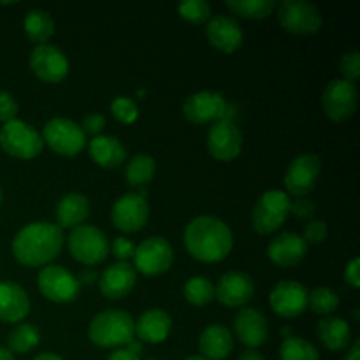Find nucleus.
<instances>
[{"label": "nucleus", "mask_w": 360, "mask_h": 360, "mask_svg": "<svg viewBox=\"0 0 360 360\" xmlns=\"http://www.w3.org/2000/svg\"><path fill=\"white\" fill-rule=\"evenodd\" d=\"M34 360H63L60 355L51 354V352H44V354H39Z\"/></svg>", "instance_id": "8fccbe9b"}, {"label": "nucleus", "mask_w": 360, "mask_h": 360, "mask_svg": "<svg viewBox=\"0 0 360 360\" xmlns=\"http://www.w3.org/2000/svg\"><path fill=\"white\" fill-rule=\"evenodd\" d=\"M340 306V295L329 287H316L308 292V308L315 315L330 316Z\"/></svg>", "instance_id": "f704fd0d"}, {"label": "nucleus", "mask_w": 360, "mask_h": 360, "mask_svg": "<svg viewBox=\"0 0 360 360\" xmlns=\"http://www.w3.org/2000/svg\"><path fill=\"white\" fill-rule=\"evenodd\" d=\"M206 146L211 157L218 162H232L241 155L243 134L229 116L218 120L207 130Z\"/></svg>", "instance_id": "ddd939ff"}, {"label": "nucleus", "mask_w": 360, "mask_h": 360, "mask_svg": "<svg viewBox=\"0 0 360 360\" xmlns=\"http://www.w3.org/2000/svg\"><path fill=\"white\" fill-rule=\"evenodd\" d=\"M0 148L18 160H32L42 153L44 141L34 127L16 118L0 129Z\"/></svg>", "instance_id": "39448f33"}, {"label": "nucleus", "mask_w": 360, "mask_h": 360, "mask_svg": "<svg viewBox=\"0 0 360 360\" xmlns=\"http://www.w3.org/2000/svg\"><path fill=\"white\" fill-rule=\"evenodd\" d=\"M134 269L144 276H160L171 269L174 262V250L171 243L160 236H151L136 246L134 252Z\"/></svg>", "instance_id": "6e6552de"}, {"label": "nucleus", "mask_w": 360, "mask_h": 360, "mask_svg": "<svg viewBox=\"0 0 360 360\" xmlns=\"http://www.w3.org/2000/svg\"><path fill=\"white\" fill-rule=\"evenodd\" d=\"M37 285L41 294L48 301L56 302V304H69L74 302L79 295L81 285L77 278L65 267L49 264L41 269L37 276Z\"/></svg>", "instance_id": "9d476101"}, {"label": "nucleus", "mask_w": 360, "mask_h": 360, "mask_svg": "<svg viewBox=\"0 0 360 360\" xmlns=\"http://www.w3.org/2000/svg\"><path fill=\"white\" fill-rule=\"evenodd\" d=\"M308 253V245L295 232H281L271 239L267 246V255L273 264L283 269L299 266Z\"/></svg>", "instance_id": "412c9836"}, {"label": "nucleus", "mask_w": 360, "mask_h": 360, "mask_svg": "<svg viewBox=\"0 0 360 360\" xmlns=\"http://www.w3.org/2000/svg\"><path fill=\"white\" fill-rule=\"evenodd\" d=\"M77 281H79V285H91L95 283V281H98V274L95 273V269H91V267H86V269L81 271Z\"/></svg>", "instance_id": "49530a36"}, {"label": "nucleus", "mask_w": 360, "mask_h": 360, "mask_svg": "<svg viewBox=\"0 0 360 360\" xmlns=\"http://www.w3.org/2000/svg\"><path fill=\"white\" fill-rule=\"evenodd\" d=\"M183 295L188 304L202 308L214 299V285L207 278L193 276L186 280L185 287H183Z\"/></svg>", "instance_id": "473e14b6"}, {"label": "nucleus", "mask_w": 360, "mask_h": 360, "mask_svg": "<svg viewBox=\"0 0 360 360\" xmlns=\"http://www.w3.org/2000/svg\"><path fill=\"white\" fill-rule=\"evenodd\" d=\"M88 155L97 165L104 169H118L127 160V148L115 136L91 137L88 143Z\"/></svg>", "instance_id": "a878e982"}, {"label": "nucleus", "mask_w": 360, "mask_h": 360, "mask_svg": "<svg viewBox=\"0 0 360 360\" xmlns=\"http://www.w3.org/2000/svg\"><path fill=\"white\" fill-rule=\"evenodd\" d=\"M269 306L281 319H295L308 309V288L301 281H280L271 290Z\"/></svg>", "instance_id": "dca6fc26"}, {"label": "nucleus", "mask_w": 360, "mask_h": 360, "mask_svg": "<svg viewBox=\"0 0 360 360\" xmlns=\"http://www.w3.org/2000/svg\"><path fill=\"white\" fill-rule=\"evenodd\" d=\"M255 295V281L243 271H229L214 287V299L225 308H245Z\"/></svg>", "instance_id": "a211bd4d"}, {"label": "nucleus", "mask_w": 360, "mask_h": 360, "mask_svg": "<svg viewBox=\"0 0 360 360\" xmlns=\"http://www.w3.org/2000/svg\"><path fill=\"white\" fill-rule=\"evenodd\" d=\"M30 313L27 290L14 281H0V322L20 323Z\"/></svg>", "instance_id": "5701e85b"}, {"label": "nucleus", "mask_w": 360, "mask_h": 360, "mask_svg": "<svg viewBox=\"0 0 360 360\" xmlns=\"http://www.w3.org/2000/svg\"><path fill=\"white\" fill-rule=\"evenodd\" d=\"M234 334L246 348L257 350L269 338L267 319L257 308H241L234 319Z\"/></svg>", "instance_id": "aec40b11"}, {"label": "nucleus", "mask_w": 360, "mask_h": 360, "mask_svg": "<svg viewBox=\"0 0 360 360\" xmlns=\"http://www.w3.org/2000/svg\"><path fill=\"white\" fill-rule=\"evenodd\" d=\"M320 343L330 352H343L352 343V329L347 320L340 316H323L316 327Z\"/></svg>", "instance_id": "cd10ccee"}, {"label": "nucleus", "mask_w": 360, "mask_h": 360, "mask_svg": "<svg viewBox=\"0 0 360 360\" xmlns=\"http://www.w3.org/2000/svg\"><path fill=\"white\" fill-rule=\"evenodd\" d=\"M23 30L32 42L42 46L55 34V20L48 11L30 9L23 20Z\"/></svg>", "instance_id": "c85d7f7f"}, {"label": "nucleus", "mask_w": 360, "mask_h": 360, "mask_svg": "<svg viewBox=\"0 0 360 360\" xmlns=\"http://www.w3.org/2000/svg\"><path fill=\"white\" fill-rule=\"evenodd\" d=\"M56 225L60 229H76L90 217V200L83 193H67L60 199L55 210Z\"/></svg>", "instance_id": "bb28decb"}, {"label": "nucleus", "mask_w": 360, "mask_h": 360, "mask_svg": "<svg viewBox=\"0 0 360 360\" xmlns=\"http://www.w3.org/2000/svg\"><path fill=\"white\" fill-rule=\"evenodd\" d=\"M206 39L214 49L231 55L243 46L245 34L234 18L214 16L206 23Z\"/></svg>", "instance_id": "4be33fe9"}, {"label": "nucleus", "mask_w": 360, "mask_h": 360, "mask_svg": "<svg viewBox=\"0 0 360 360\" xmlns=\"http://www.w3.org/2000/svg\"><path fill=\"white\" fill-rule=\"evenodd\" d=\"M329 236V225L323 220H311L304 227V232H302L301 238L304 239L306 245H320L323 243Z\"/></svg>", "instance_id": "58836bf2"}, {"label": "nucleus", "mask_w": 360, "mask_h": 360, "mask_svg": "<svg viewBox=\"0 0 360 360\" xmlns=\"http://www.w3.org/2000/svg\"><path fill=\"white\" fill-rule=\"evenodd\" d=\"M0 360H16V359H14V355L11 354V352L7 350V348L0 347Z\"/></svg>", "instance_id": "3c124183"}, {"label": "nucleus", "mask_w": 360, "mask_h": 360, "mask_svg": "<svg viewBox=\"0 0 360 360\" xmlns=\"http://www.w3.org/2000/svg\"><path fill=\"white\" fill-rule=\"evenodd\" d=\"M111 115L115 116L116 122L123 123V125H132L139 118V108L134 98L120 95L111 102Z\"/></svg>", "instance_id": "e433bc0d"}, {"label": "nucleus", "mask_w": 360, "mask_h": 360, "mask_svg": "<svg viewBox=\"0 0 360 360\" xmlns=\"http://www.w3.org/2000/svg\"><path fill=\"white\" fill-rule=\"evenodd\" d=\"M185 248L195 260L204 264L221 262L234 246L231 227L217 217H197L186 225L183 234Z\"/></svg>", "instance_id": "f03ea898"}, {"label": "nucleus", "mask_w": 360, "mask_h": 360, "mask_svg": "<svg viewBox=\"0 0 360 360\" xmlns=\"http://www.w3.org/2000/svg\"><path fill=\"white\" fill-rule=\"evenodd\" d=\"M185 360H207V359L202 357V355H192V357H186Z\"/></svg>", "instance_id": "603ef678"}, {"label": "nucleus", "mask_w": 360, "mask_h": 360, "mask_svg": "<svg viewBox=\"0 0 360 360\" xmlns=\"http://www.w3.org/2000/svg\"><path fill=\"white\" fill-rule=\"evenodd\" d=\"M105 127V116L102 112H90V115L84 116L83 123H81V130L84 132V136L97 137L101 136V132Z\"/></svg>", "instance_id": "79ce46f5"}, {"label": "nucleus", "mask_w": 360, "mask_h": 360, "mask_svg": "<svg viewBox=\"0 0 360 360\" xmlns=\"http://www.w3.org/2000/svg\"><path fill=\"white\" fill-rule=\"evenodd\" d=\"M359 91L350 81L333 79L322 94V108L327 118L334 123H343L357 111Z\"/></svg>", "instance_id": "9b49d317"}, {"label": "nucleus", "mask_w": 360, "mask_h": 360, "mask_svg": "<svg viewBox=\"0 0 360 360\" xmlns=\"http://www.w3.org/2000/svg\"><path fill=\"white\" fill-rule=\"evenodd\" d=\"M322 172V162L319 155L315 153H302L295 157L290 162L285 172L283 185L287 190V195L294 197H306L309 192H313L316 186V181Z\"/></svg>", "instance_id": "f8f14e48"}, {"label": "nucleus", "mask_w": 360, "mask_h": 360, "mask_svg": "<svg viewBox=\"0 0 360 360\" xmlns=\"http://www.w3.org/2000/svg\"><path fill=\"white\" fill-rule=\"evenodd\" d=\"M30 69L37 76V79L56 84L65 79L70 65L62 49L51 44H42L32 49Z\"/></svg>", "instance_id": "2eb2a0df"}, {"label": "nucleus", "mask_w": 360, "mask_h": 360, "mask_svg": "<svg viewBox=\"0 0 360 360\" xmlns=\"http://www.w3.org/2000/svg\"><path fill=\"white\" fill-rule=\"evenodd\" d=\"M343 360H360V340H355L354 343L348 347L347 357Z\"/></svg>", "instance_id": "de8ad7c7"}, {"label": "nucleus", "mask_w": 360, "mask_h": 360, "mask_svg": "<svg viewBox=\"0 0 360 360\" xmlns=\"http://www.w3.org/2000/svg\"><path fill=\"white\" fill-rule=\"evenodd\" d=\"M227 9L245 20H266L276 9L274 0H229Z\"/></svg>", "instance_id": "2f4dec72"}, {"label": "nucleus", "mask_w": 360, "mask_h": 360, "mask_svg": "<svg viewBox=\"0 0 360 360\" xmlns=\"http://www.w3.org/2000/svg\"><path fill=\"white\" fill-rule=\"evenodd\" d=\"M340 69L343 77L341 79L350 81L355 84V81L360 77V53L359 51H348L341 56Z\"/></svg>", "instance_id": "4c0bfd02"}, {"label": "nucleus", "mask_w": 360, "mask_h": 360, "mask_svg": "<svg viewBox=\"0 0 360 360\" xmlns=\"http://www.w3.org/2000/svg\"><path fill=\"white\" fill-rule=\"evenodd\" d=\"M199 352L207 360H225L234 352V334L220 323L207 326L200 333Z\"/></svg>", "instance_id": "393cba45"}, {"label": "nucleus", "mask_w": 360, "mask_h": 360, "mask_svg": "<svg viewBox=\"0 0 360 360\" xmlns=\"http://www.w3.org/2000/svg\"><path fill=\"white\" fill-rule=\"evenodd\" d=\"M150 218V204L139 193H125L111 210V221L123 234H134L146 227Z\"/></svg>", "instance_id": "4468645a"}, {"label": "nucleus", "mask_w": 360, "mask_h": 360, "mask_svg": "<svg viewBox=\"0 0 360 360\" xmlns=\"http://www.w3.org/2000/svg\"><path fill=\"white\" fill-rule=\"evenodd\" d=\"M67 248L72 259L83 266H98L109 255L108 236L94 225H79L67 238Z\"/></svg>", "instance_id": "20e7f679"}, {"label": "nucleus", "mask_w": 360, "mask_h": 360, "mask_svg": "<svg viewBox=\"0 0 360 360\" xmlns=\"http://www.w3.org/2000/svg\"><path fill=\"white\" fill-rule=\"evenodd\" d=\"M44 144L60 157L74 158L86 146V136L74 120L51 118L44 123L41 134Z\"/></svg>", "instance_id": "0eeeda50"}, {"label": "nucleus", "mask_w": 360, "mask_h": 360, "mask_svg": "<svg viewBox=\"0 0 360 360\" xmlns=\"http://www.w3.org/2000/svg\"><path fill=\"white\" fill-rule=\"evenodd\" d=\"M290 213L299 220H309L315 214V204L308 197H299V199L290 200Z\"/></svg>", "instance_id": "37998d69"}, {"label": "nucleus", "mask_w": 360, "mask_h": 360, "mask_svg": "<svg viewBox=\"0 0 360 360\" xmlns=\"http://www.w3.org/2000/svg\"><path fill=\"white\" fill-rule=\"evenodd\" d=\"M343 276H345V281H347V285H350L352 288L360 287V260H359V257H355V259H352L350 262L347 264Z\"/></svg>", "instance_id": "c03bdc74"}, {"label": "nucleus", "mask_w": 360, "mask_h": 360, "mask_svg": "<svg viewBox=\"0 0 360 360\" xmlns=\"http://www.w3.org/2000/svg\"><path fill=\"white\" fill-rule=\"evenodd\" d=\"M98 290L105 299L118 301L127 297L137 283V273L129 262H115L98 276Z\"/></svg>", "instance_id": "6ab92c4d"}, {"label": "nucleus", "mask_w": 360, "mask_h": 360, "mask_svg": "<svg viewBox=\"0 0 360 360\" xmlns=\"http://www.w3.org/2000/svg\"><path fill=\"white\" fill-rule=\"evenodd\" d=\"M148 360H160V359H148Z\"/></svg>", "instance_id": "5fc2aeb1"}, {"label": "nucleus", "mask_w": 360, "mask_h": 360, "mask_svg": "<svg viewBox=\"0 0 360 360\" xmlns=\"http://www.w3.org/2000/svg\"><path fill=\"white\" fill-rule=\"evenodd\" d=\"M278 21L288 34L315 35L322 28V14L319 7L302 0H285L278 7Z\"/></svg>", "instance_id": "1a4fd4ad"}, {"label": "nucleus", "mask_w": 360, "mask_h": 360, "mask_svg": "<svg viewBox=\"0 0 360 360\" xmlns=\"http://www.w3.org/2000/svg\"><path fill=\"white\" fill-rule=\"evenodd\" d=\"M105 360H141V357L139 355L132 354L127 347H123V348H116V350H112Z\"/></svg>", "instance_id": "a18cd8bd"}, {"label": "nucleus", "mask_w": 360, "mask_h": 360, "mask_svg": "<svg viewBox=\"0 0 360 360\" xmlns=\"http://www.w3.org/2000/svg\"><path fill=\"white\" fill-rule=\"evenodd\" d=\"M281 360H320V352L309 341L302 338H285L280 347Z\"/></svg>", "instance_id": "72a5a7b5"}, {"label": "nucleus", "mask_w": 360, "mask_h": 360, "mask_svg": "<svg viewBox=\"0 0 360 360\" xmlns=\"http://www.w3.org/2000/svg\"><path fill=\"white\" fill-rule=\"evenodd\" d=\"M171 315L160 308L148 309V311H144L136 322V336L141 343H164L169 338V334H171Z\"/></svg>", "instance_id": "b1692460"}, {"label": "nucleus", "mask_w": 360, "mask_h": 360, "mask_svg": "<svg viewBox=\"0 0 360 360\" xmlns=\"http://www.w3.org/2000/svg\"><path fill=\"white\" fill-rule=\"evenodd\" d=\"M183 116L195 125L214 123L227 116V101L218 91H197L186 97Z\"/></svg>", "instance_id": "f3484780"}, {"label": "nucleus", "mask_w": 360, "mask_h": 360, "mask_svg": "<svg viewBox=\"0 0 360 360\" xmlns=\"http://www.w3.org/2000/svg\"><path fill=\"white\" fill-rule=\"evenodd\" d=\"M157 172V162L153 157L146 153H137L127 162L125 165V179L134 188H141L150 185L151 179Z\"/></svg>", "instance_id": "c756f323"}, {"label": "nucleus", "mask_w": 360, "mask_h": 360, "mask_svg": "<svg viewBox=\"0 0 360 360\" xmlns=\"http://www.w3.org/2000/svg\"><path fill=\"white\" fill-rule=\"evenodd\" d=\"M290 214V197L281 190H267L252 211L253 231L259 236L274 234Z\"/></svg>", "instance_id": "423d86ee"}, {"label": "nucleus", "mask_w": 360, "mask_h": 360, "mask_svg": "<svg viewBox=\"0 0 360 360\" xmlns=\"http://www.w3.org/2000/svg\"><path fill=\"white\" fill-rule=\"evenodd\" d=\"M2 200H4V193H2V190H0V204H2Z\"/></svg>", "instance_id": "864d4df0"}, {"label": "nucleus", "mask_w": 360, "mask_h": 360, "mask_svg": "<svg viewBox=\"0 0 360 360\" xmlns=\"http://www.w3.org/2000/svg\"><path fill=\"white\" fill-rule=\"evenodd\" d=\"M238 360H266V359H264L257 350H250V348H246V350L239 355Z\"/></svg>", "instance_id": "09e8293b"}, {"label": "nucleus", "mask_w": 360, "mask_h": 360, "mask_svg": "<svg viewBox=\"0 0 360 360\" xmlns=\"http://www.w3.org/2000/svg\"><path fill=\"white\" fill-rule=\"evenodd\" d=\"M109 252H111L112 255L118 259V262H127V260L132 259L134 257L136 245H134L129 238H123V236H120V238L112 239V243L109 245Z\"/></svg>", "instance_id": "ea45409f"}, {"label": "nucleus", "mask_w": 360, "mask_h": 360, "mask_svg": "<svg viewBox=\"0 0 360 360\" xmlns=\"http://www.w3.org/2000/svg\"><path fill=\"white\" fill-rule=\"evenodd\" d=\"M41 343V333L34 323H18L9 334H7V350L11 354H30L37 345Z\"/></svg>", "instance_id": "7c9ffc66"}, {"label": "nucleus", "mask_w": 360, "mask_h": 360, "mask_svg": "<svg viewBox=\"0 0 360 360\" xmlns=\"http://www.w3.org/2000/svg\"><path fill=\"white\" fill-rule=\"evenodd\" d=\"M88 340L98 348H123L136 340V320L122 309H108L91 319Z\"/></svg>", "instance_id": "7ed1b4c3"}, {"label": "nucleus", "mask_w": 360, "mask_h": 360, "mask_svg": "<svg viewBox=\"0 0 360 360\" xmlns=\"http://www.w3.org/2000/svg\"><path fill=\"white\" fill-rule=\"evenodd\" d=\"M178 14L192 25H204L211 20V6L204 0H186L178 6Z\"/></svg>", "instance_id": "c9c22d12"}, {"label": "nucleus", "mask_w": 360, "mask_h": 360, "mask_svg": "<svg viewBox=\"0 0 360 360\" xmlns=\"http://www.w3.org/2000/svg\"><path fill=\"white\" fill-rule=\"evenodd\" d=\"M18 102L9 91H0V123H9L16 120Z\"/></svg>", "instance_id": "a19ab883"}, {"label": "nucleus", "mask_w": 360, "mask_h": 360, "mask_svg": "<svg viewBox=\"0 0 360 360\" xmlns=\"http://www.w3.org/2000/svg\"><path fill=\"white\" fill-rule=\"evenodd\" d=\"M63 231L51 221H32L16 232L13 255L25 267L49 266L63 248Z\"/></svg>", "instance_id": "f257e3e1"}]
</instances>
